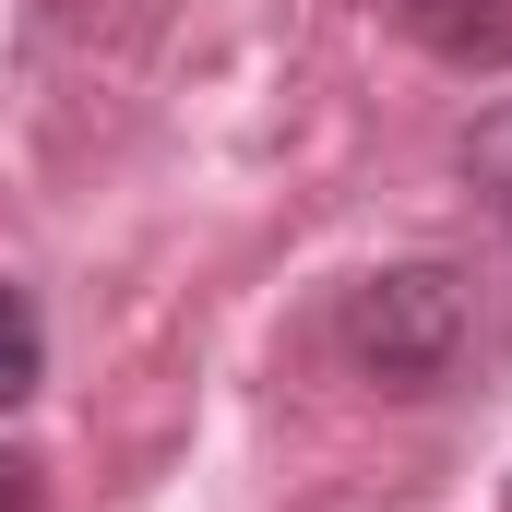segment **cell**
I'll return each instance as SVG.
<instances>
[{
    "label": "cell",
    "mask_w": 512,
    "mask_h": 512,
    "mask_svg": "<svg viewBox=\"0 0 512 512\" xmlns=\"http://www.w3.org/2000/svg\"><path fill=\"white\" fill-rule=\"evenodd\" d=\"M465 334H477V310H465V274H453V262H382V274H358L346 310H334V346L358 358V382L405 393V405L465 370Z\"/></svg>",
    "instance_id": "cell-1"
},
{
    "label": "cell",
    "mask_w": 512,
    "mask_h": 512,
    "mask_svg": "<svg viewBox=\"0 0 512 512\" xmlns=\"http://www.w3.org/2000/svg\"><path fill=\"white\" fill-rule=\"evenodd\" d=\"M393 36H417L441 72H512V0H370Z\"/></svg>",
    "instance_id": "cell-2"
},
{
    "label": "cell",
    "mask_w": 512,
    "mask_h": 512,
    "mask_svg": "<svg viewBox=\"0 0 512 512\" xmlns=\"http://www.w3.org/2000/svg\"><path fill=\"white\" fill-rule=\"evenodd\" d=\"M453 167H465V191H477V203H489V215L512 227V96L465 120V143H453Z\"/></svg>",
    "instance_id": "cell-3"
},
{
    "label": "cell",
    "mask_w": 512,
    "mask_h": 512,
    "mask_svg": "<svg viewBox=\"0 0 512 512\" xmlns=\"http://www.w3.org/2000/svg\"><path fill=\"white\" fill-rule=\"evenodd\" d=\"M36 382H48V322H36V298L0 274V417H12Z\"/></svg>",
    "instance_id": "cell-4"
},
{
    "label": "cell",
    "mask_w": 512,
    "mask_h": 512,
    "mask_svg": "<svg viewBox=\"0 0 512 512\" xmlns=\"http://www.w3.org/2000/svg\"><path fill=\"white\" fill-rule=\"evenodd\" d=\"M0 512H36V465L24 453H0Z\"/></svg>",
    "instance_id": "cell-5"
}]
</instances>
